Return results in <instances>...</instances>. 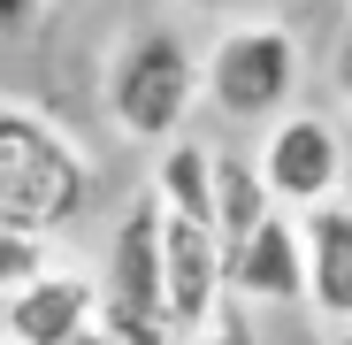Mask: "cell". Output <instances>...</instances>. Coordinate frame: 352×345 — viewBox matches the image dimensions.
Returning <instances> with one entry per match:
<instances>
[{
	"label": "cell",
	"instance_id": "obj_15",
	"mask_svg": "<svg viewBox=\"0 0 352 345\" xmlns=\"http://www.w3.org/2000/svg\"><path fill=\"white\" fill-rule=\"evenodd\" d=\"M38 8H46V0H0V39L31 31V23H38Z\"/></svg>",
	"mask_w": 352,
	"mask_h": 345
},
{
	"label": "cell",
	"instance_id": "obj_5",
	"mask_svg": "<svg viewBox=\"0 0 352 345\" xmlns=\"http://www.w3.org/2000/svg\"><path fill=\"white\" fill-rule=\"evenodd\" d=\"M253 161H261L276 207H291V215L352 185V146H344V131L329 123V115H314V107L276 115V123L261 131V146H253Z\"/></svg>",
	"mask_w": 352,
	"mask_h": 345
},
{
	"label": "cell",
	"instance_id": "obj_18",
	"mask_svg": "<svg viewBox=\"0 0 352 345\" xmlns=\"http://www.w3.org/2000/svg\"><path fill=\"white\" fill-rule=\"evenodd\" d=\"M329 345H352V330H337V337H329Z\"/></svg>",
	"mask_w": 352,
	"mask_h": 345
},
{
	"label": "cell",
	"instance_id": "obj_10",
	"mask_svg": "<svg viewBox=\"0 0 352 345\" xmlns=\"http://www.w3.org/2000/svg\"><path fill=\"white\" fill-rule=\"evenodd\" d=\"M146 192H153L168 215H184V222H207V230H214V146H199V138H168V146L153 154Z\"/></svg>",
	"mask_w": 352,
	"mask_h": 345
},
{
	"label": "cell",
	"instance_id": "obj_6",
	"mask_svg": "<svg viewBox=\"0 0 352 345\" xmlns=\"http://www.w3.org/2000/svg\"><path fill=\"white\" fill-rule=\"evenodd\" d=\"M230 300V253L207 222H184L161 207V307L176 337H199Z\"/></svg>",
	"mask_w": 352,
	"mask_h": 345
},
{
	"label": "cell",
	"instance_id": "obj_14",
	"mask_svg": "<svg viewBox=\"0 0 352 345\" xmlns=\"http://www.w3.org/2000/svg\"><path fill=\"white\" fill-rule=\"evenodd\" d=\"M329 92H337L344 115H352V31H337V46H329Z\"/></svg>",
	"mask_w": 352,
	"mask_h": 345
},
{
	"label": "cell",
	"instance_id": "obj_1",
	"mask_svg": "<svg viewBox=\"0 0 352 345\" xmlns=\"http://www.w3.org/2000/svg\"><path fill=\"white\" fill-rule=\"evenodd\" d=\"M92 207V154L54 115L0 100V215L54 238Z\"/></svg>",
	"mask_w": 352,
	"mask_h": 345
},
{
	"label": "cell",
	"instance_id": "obj_4",
	"mask_svg": "<svg viewBox=\"0 0 352 345\" xmlns=\"http://www.w3.org/2000/svg\"><path fill=\"white\" fill-rule=\"evenodd\" d=\"M100 322L123 345H176L168 307H161V200L138 192L107 230L100 261Z\"/></svg>",
	"mask_w": 352,
	"mask_h": 345
},
{
	"label": "cell",
	"instance_id": "obj_17",
	"mask_svg": "<svg viewBox=\"0 0 352 345\" xmlns=\"http://www.w3.org/2000/svg\"><path fill=\"white\" fill-rule=\"evenodd\" d=\"M184 8H238V0H184Z\"/></svg>",
	"mask_w": 352,
	"mask_h": 345
},
{
	"label": "cell",
	"instance_id": "obj_2",
	"mask_svg": "<svg viewBox=\"0 0 352 345\" xmlns=\"http://www.w3.org/2000/svg\"><path fill=\"white\" fill-rule=\"evenodd\" d=\"M199 107V54L176 23H138L123 31V46L107 54V123L138 138V146H168L184 138Z\"/></svg>",
	"mask_w": 352,
	"mask_h": 345
},
{
	"label": "cell",
	"instance_id": "obj_12",
	"mask_svg": "<svg viewBox=\"0 0 352 345\" xmlns=\"http://www.w3.org/2000/svg\"><path fill=\"white\" fill-rule=\"evenodd\" d=\"M38 269H54V238H38V230H23V222L0 215V300L23 292Z\"/></svg>",
	"mask_w": 352,
	"mask_h": 345
},
{
	"label": "cell",
	"instance_id": "obj_19",
	"mask_svg": "<svg viewBox=\"0 0 352 345\" xmlns=\"http://www.w3.org/2000/svg\"><path fill=\"white\" fill-rule=\"evenodd\" d=\"M0 345H16V337H8V330H0Z\"/></svg>",
	"mask_w": 352,
	"mask_h": 345
},
{
	"label": "cell",
	"instance_id": "obj_9",
	"mask_svg": "<svg viewBox=\"0 0 352 345\" xmlns=\"http://www.w3.org/2000/svg\"><path fill=\"white\" fill-rule=\"evenodd\" d=\"M299 238H307V307L329 330H352V185L299 207Z\"/></svg>",
	"mask_w": 352,
	"mask_h": 345
},
{
	"label": "cell",
	"instance_id": "obj_11",
	"mask_svg": "<svg viewBox=\"0 0 352 345\" xmlns=\"http://www.w3.org/2000/svg\"><path fill=\"white\" fill-rule=\"evenodd\" d=\"M268 215H276V192L261 177V161L253 154H214V238H222V253L245 246Z\"/></svg>",
	"mask_w": 352,
	"mask_h": 345
},
{
	"label": "cell",
	"instance_id": "obj_3",
	"mask_svg": "<svg viewBox=\"0 0 352 345\" xmlns=\"http://www.w3.org/2000/svg\"><path fill=\"white\" fill-rule=\"evenodd\" d=\"M299 85H307V46L276 16L230 23L199 54V100L214 115H230V123H253V131H268L276 115L299 107Z\"/></svg>",
	"mask_w": 352,
	"mask_h": 345
},
{
	"label": "cell",
	"instance_id": "obj_16",
	"mask_svg": "<svg viewBox=\"0 0 352 345\" xmlns=\"http://www.w3.org/2000/svg\"><path fill=\"white\" fill-rule=\"evenodd\" d=\"M69 345H123V337H115V330H107V322H92V330H77V337H69Z\"/></svg>",
	"mask_w": 352,
	"mask_h": 345
},
{
	"label": "cell",
	"instance_id": "obj_8",
	"mask_svg": "<svg viewBox=\"0 0 352 345\" xmlns=\"http://www.w3.org/2000/svg\"><path fill=\"white\" fill-rule=\"evenodd\" d=\"M230 300H245V307H299L307 300V238H299L291 207H276L245 246H230Z\"/></svg>",
	"mask_w": 352,
	"mask_h": 345
},
{
	"label": "cell",
	"instance_id": "obj_13",
	"mask_svg": "<svg viewBox=\"0 0 352 345\" xmlns=\"http://www.w3.org/2000/svg\"><path fill=\"white\" fill-rule=\"evenodd\" d=\"M192 345H261V337H253V322H245V300H222V315H214Z\"/></svg>",
	"mask_w": 352,
	"mask_h": 345
},
{
	"label": "cell",
	"instance_id": "obj_7",
	"mask_svg": "<svg viewBox=\"0 0 352 345\" xmlns=\"http://www.w3.org/2000/svg\"><path fill=\"white\" fill-rule=\"evenodd\" d=\"M100 322V276H85V269H38L23 292H8L0 300V330H8L16 345H69L77 330H92Z\"/></svg>",
	"mask_w": 352,
	"mask_h": 345
}]
</instances>
